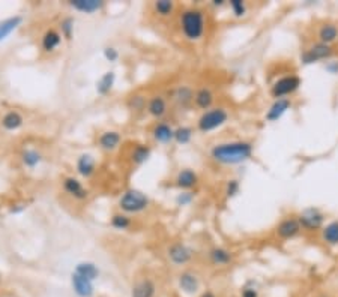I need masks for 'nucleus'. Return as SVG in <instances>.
<instances>
[{"label": "nucleus", "mask_w": 338, "mask_h": 297, "mask_svg": "<svg viewBox=\"0 0 338 297\" xmlns=\"http://www.w3.org/2000/svg\"><path fill=\"white\" fill-rule=\"evenodd\" d=\"M254 147L250 141H229L215 144L210 156L215 162L223 165H239L251 159Z\"/></svg>", "instance_id": "obj_1"}, {"label": "nucleus", "mask_w": 338, "mask_h": 297, "mask_svg": "<svg viewBox=\"0 0 338 297\" xmlns=\"http://www.w3.org/2000/svg\"><path fill=\"white\" fill-rule=\"evenodd\" d=\"M181 30L189 41H199L206 30V18L202 9L188 8L181 14Z\"/></svg>", "instance_id": "obj_2"}, {"label": "nucleus", "mask_w": 338, "mask_h": 297, "mask_svg": "<svg viewBox=\"0 0 338 297\" xmlns=\"http://www.w3.org/2000/svg\"><path fill=\"white\" fill-rule=\"evenodd\" d=\"M151 204L149 197L140 189H128L122 194L119 200V207L122 210V213L127 215H134L140 213L143 210H146Z\"/></svg>", "instance_id": "obj_3"}, {"label": "nucleus", "mask_w": 338, "mask_h": 297, "mask_svg": "<svg viewBox=\"0 0 338 297\" xmlns=\"http://www.w3.org/2000/svg\"><path fill=\"white\" fill-rule=\"evenodd\" d=\"M229 120V111L223 107H212L208 111H203V114L197 120V129L200 132H212L224 126Z\"/></svg>", "instance_id": "obj_4"}, {"label": "nucleus", "mask_w": 338, "mask_h": 297, "mask_svg": "<svg viewBox=\"0 0 338 297\" xmlns=\"http://www.w3.org/2000/svg\"><path fill=\"white\" fill-rule=\"evenodd\" d=\"M332 54H334V50L331 45L323 44V42H317L311 48L305 50V51L301 54V63L302 65H312V63H317L320 60L331 59Z\"/></svg>", "instance_id": "obj_5"}, {"label": "nucleus", "mask_w": 338, "mask_h": 297, "mask_svg": "<svg viewBox=\"0 0 338 297\" xmlns=\"http://www.w3.org/2000/svg\"><path fill=\"white\" fill-rule=\"evenodd\" d=\"M301 84H302V80L298 75H286L274 83L271 93L275 99L287 98L288 95L295 93L301 87Z\"/></svg>", "instance_id": "obj_6"}, {"label": "nucleus", "mask_w": 338, "mask_h": 297, "mask_svg": "<svg viewBox=\"0 0 338 297\" xmlns=\"http://www.w3.org/2000/svg\"><path fill=\"white\" fill-rule=\"evenodd\" d=\"M192 255H194V251L185 243H173L167 249V257L175 266H183L189 263Z\"/></svg>", "instance_id": "obj_7"}, {"label": "nucleus", "mask_w": 338, "mask_h": 297, "mask_svg": "<svg viewBox=\"0 0 338 297\" xmlns=\"http://www.w3.org/2000/svg\"><path fill=\"white\" fill-rule=\"evenodd\" d=\"M298 221H299V224H301L302 228L311 231V230H317V228H320L323 225L325 215L316 207H308L299 215Z\"/></svg>", "instance_id": "obj_8"}, {"label": "nucleus", "mask_w": 338, "mask_h": 297, "mask_svg": "<svg viewBox=\"0 0 338 297\" xmlns=\"http://www.w3.org/2000/svg\"><path fill=\"white\" fill-rule=\"evenodd\" d=\"M301 230H302V227L299 224L298 218H286L278 224L277 234H278V237L287 240V239H293L295 236H298L301 233Z\"/></svg>", "instance_id": "obj_9"}, {"label": "nucleus", "mask_w": 338, "mask_h": 297, "mask_svg": "<svg viewBox=\"0 0 338 297\" xmlns=\"http://www.w3.org/2000/svg\"><path fill=\"white\" fill-rule=\"evenodd\" d=\"M63 191L72 198H76V200H80V201L86 200L89 197V191L83 186V183L77 177H72V176L63 179Z\"/></svg>", "instance_id": "obj_10"}, {"label": "nucleus", "mask_w": 338, "mask_h": 297, "mask_svg": "<svg viewBox=\"0 0 338 297\" xmlns=\"http://www.w3.org/2000/svg\"><path fill=\"white\" fill-rule=\"evenodd\" d=\"M178 285L182 293L192 296V294H197L200 290V279L192 272H182L178 278Z\"/></svg>", "instance_id": "obj_11"}, {"label": "nucleus", "mask_w": 338, "mask_h": 297, "mask_svg": "<svg viewBox=\"0 0 338 297\" xmlns=\"http://www.w3.org/2000/svg\"><path fill=\"white\" fill-rule=\"evenodd\" d=\"M290 108H292V101L288 98L275 99L274 104L269 107V110L266 111V114H264V119H266L268 122H277Z\"/></svg>", "instance_id": "obj_12"}, {"label": "nucleus", "mask_w": 338, "mask_h": 297, "mask_svg": "<svg viewBox=\"0 0 338 297\" xmlns=\"http://www.w3.org/2000/svg\"><path fill=\"white\" fill-rule=\"evenodd\" d=\"M152 138L159 144L175 141V128L167 122H158L152 129Z\"/></svg>", "instance_id": "obj_13"}, {"label": "nucleus", "mask_w": 338, "mask_h": 297, "mask_svg": "<svg viewBox=\"0 0 338 297\" xmlns=\"http://www.w3.org/2000/svg\"><path fill=\"white\" fill-rule=\"evenodd\" d=\"M69 6L74 11H78L81 14L92 15L95 12L103 11L105 6V2L104 0H71Z\"/></svg>", "instance_id": "obj_14"}, {"label": "nucleus", "mask_w": 338, "mask_h": 297, "mask_svg": "<svg viewBox=\"0 0 338 297\" xmlns=\"http://www.w3.org/2000/svg\"><path fill=\"white\" fill-rule=\"evenodd\" d=\"M71 287H72V291H74L78 297H92L95 294L93 282L86 278H81L77 273L71 275Z\"/></svg>", "instance_id": "obj_15"}, {"label": "nucleus", "mask_w": 338, "mask_h": 297, "mask_svg": "<svg viewBox=\"0 0 338 297\" xmlns=\"http://www.w3.org/2000/svg\"><path fill=\"white\" fill-rule=\"evenodd\" d=\"M176 186L182 191H189L192 188H196L199 183V176L194 170L191 168H183L178 173L176 180H175Z\"/></svg>", "instance_id": "obj_16"}, {"label": "nucleus", "mask_w": 338, "mask_h": 297, "mask_svg": "<svg viewBox=\"0 0 338 297\" xmlns=\"http://www.w3.org/2000/svg\"><path fill=\"white\" fill-rule=\"evenodd\" d=\"M122 143V134L119 131H105L98 138V146L104 152H114Z\"/></svg>", "instance_id": "obj_17"}, {"label": "nucleus", "mask_w": 338, "mask_h": 297, "mask_svg": "<svg viewBox=\"0 0 338 297\" xmlns=\"http://www.w3.org/2000/svg\"><path fill=\"white\" fill-rule=\"evenodd\" d=\"M76 170L78 173V176L89 179L95 174L96 171V161L90 153H83L78 156L77 162H76Z\"/></svg>", "instance_id": "obj_18"}, {"label": "nucleus", "mask_w": 338, "mask_h": 297, "mask_svg": "<svg viewBox=\"0 0 338 297\" xmlns=\"http://www.w3.org/2000/svg\"><path fill=\"white\" fill-rule=\"evenodd\" d=\"M194 90L189 86H181L173 93V101L176 105L182 110H188L192 104H194Z\"/></svg>", "instance_id": "obj_19"}, {"label": "nucleus", "mask_w": 338, "mask_h": 297, "mask_svg": "<svg viewBox=\"0 0 338 297\" xmlns=\"http://www.w3.org/2000/svg\"><path fill=\"white\" fill-rule=\"evenodd\" d=\"M167 101H165V98L161 96V95H155L152 98H149V101H148V114L154 119H162L165 114H167Z\"/></svg>", "instance_id": "obj_20"}, {"label": "nucleus", "mask_w": 338, "mask_h": 297, "mask_svg": "<svg viewBox=\"0 0 338 297\" xmlns=\"http://www.w3.org/2000/svg\"><path fill=\"white\" fill-rule=\"evenodd\" d=\"M62 44V35L60 32L54 30V29H48L41 39V47L45 53H53L54 50L59 48V45Z\"/></svg>", "instance_id": "obj_21"}, {"label": "nucleus", "mask_w": 338, "mask_h": 297, "mask_svg": "<svg viewBox=\"0 0 338 297\" xmlns=\"http://www.w3.org/2000/svg\"><path fill=\"white\" fill-rule=\"evenodd\" d=\"M156 293V285L152 279H141L132 285L131 297H154Z\"/></svg>", "instance_id": "obj_22"}, {"label": "nucleus", "mask_w": 338, "mask_h": 297, "mask_svg": "<svg viewBox=\"0 0 338 297\" xmlns=\"http://www.w3.org/2000/svg\"><path fill=\"white\" fill-rule=\"evenodd\" d=\"M213 101H215V96H213V93H212V90L209 87H200L194 95L196 107L203 110V111L210 110L212 105H213Z\"/></svg>", "instance_id": "obj_23"}, {"label": "nucleus", "mask_w": 338, "mask_h": 297, "mask_svg": "<svg viewBox=\"0 0 338 297\" xmlns=\"http://www.w3.org/2000/svg\"><path fill=\"white\" fill-rule=\"evenodd\" d=\"M233 257H234L233 252H230L229 249L221 248V246H215L209 251V260L215 266H227L232 263Z\"/></svg>", "instance_id": "obj_24"}, {"label": "nucleus", "mask_w": 338, "mask_h": 297, "mask_svg": "<svg viewBox=\"0 0 338 297\" xmlns=\"http://www.w3.org/2000/svg\"><path fill=\"white\" fill-rule=\"evenodd\" d=\"M74 273L80 275L81 278H86L89 281H95V279H98L100 278V267L96 266L95 263L92 261H81L76 266V270H74Z\"/></svg>", "instance_id": "obj_25"}, {"label": "nucleus", "mask_w": 338, "mask_h": 297, "mask_svg": "<svg viewBox=\"0 0 338 297\" xmlns=\"http://www.w3.org/2000/svg\"><path fill=\"white\" fill-rule=\"evenodd\" d=\"M152 156V148L148 144H137L131 153H130V159L134 165H143L146 164Z\"/></svg>", "instance_id": "obj_26"}, {"label": "nucleus", "mask_w": 338, "mask_h": 297, "mask_svg": "<svg viewBox=\"0 0 338 297\" xmlns=\"http://www.w3.org/2000/svg\"><path fill=\"white\" fill-rule=\"evenodd\" d=\"M24 18L21 15H14L9 17L3 21H0V42L5 41L12 32H15L21 24H23Z\"/></svg>", "instance_id": "obj_27"}, {"label": "nucleus", "mask_w": 338, "mask_h": 297, "mask_svg": "<svg viewBox=\"0 0 338 297\" xmlns=\"http://www.w3.org/2000/svg\"><path fill=\"white\" fill-rule=\"evenodd\" d=\"M0 123H2V126H3L5 131L12 132V131H18L24 125V117L18 111L12 110V111H8L2 117V122H0Z\"/></svg>", "instance_id": "obj_28"}, {"label": "nucleus", "mask_w": 338, "mask_h": 297, "mask_svg": "<svg viewBox=\"0 0 338 297\" xmlns=\"http://www.w3.org/2000/svg\"><path fill=\"white\" fill-rule=\"evenodd\" d=\"M114 83H116V74L113 71L103 74L101 78L96 81V93L100 96H107L113 90Z\"/></svg>", "instance_id": "obj_29"}, {"label": "nucleus", "mask_w": 338, "mask_h": 297, "mask_svg": "<svg viewBox=\"0 0 338 297\" xmlns=\"http://www.w3.org/2000/svg\"><path fill=\"white\" fill-rule=\"evenodd\" d=\"M44 161V156L36 148H24L21 153V162L26 168H36Z\"/></svg>", "instance_id": "obj_30"}, {"label": "nucleus", "mask_w": 338, "mask_h": 297, "mask_svg": "<svg viewBox=\"0 0 338 297\" xmlns=\"http://www.w3.org/2000/svg\"><path fill=\"white\" fill-rule=\"evenodd\" d=\"M319 39L320 42L331 45L332 42L338 39V27L335 24H323L319 30Z\"/></svg>", "instance_id": "obj_31"}, {"label": "nucleus", "mask_w": 338, "mask_h": 297, "mask_svg": "<svg viewBox=\"0 0 338 297\" xmlns=\"http://www.w3.org/2000/svg\"><path fill=\"white\" fill-rule=\"evenodd\" d=\"M322 237L331 246L338 245V221H332L323 227Z\"/></svg>", "instance_id": "obj_32"}, {"label": "nucleus", "mask_w": 338, "mask_h": 297, "mask_svg": "<svg viewBox=\"0 0 338 297\" xmlns=\"http://www.w3.org/2000/svg\"><path fill=\"white\" fill-rule=\"evenodd\" d=\"M176 9V5L172 0H156L154 3V11L159 17H172Z\"/></svg>", "instance_id": "obj_33"}, {"label": "nucleus", "mask_w": 338, "mask_h": 297, "mask_svg": "<svg viewBox=\"0 0 338 297\" xmlns=\"http://www.w3.org/2000/svg\"><path fill=\"white\" fill-rule=\"evenodd\" d=\"M110 224L114 230H119V231H124V230H128L131 227V218L127 215V213H114L111 216V221Z\"/></svg>", "instance_id": "obj_34"}, {"label": "nucleus", "mask_w": 338, "mask_h": 297, "mask_svg": "<svg viewBox=\"0 0 338 297\" xmlns=\"http://www.w3.org/2000/svg\"><path fill=\"white\" fill-rule=\"evenodd\" d=\"M148 101H149V99L144 96V95L135 93V95L130 96L128 107H130V110H132L135 113H140V111H144V110L148 108Z\"/></svg>", "instance_id": "obj_35"}, {"label": "nucleus", "mask_w": 338, "mask_h": 297, "mask_svg": "<svg viewBox=\"0 0 338 297\" xmlns=\"http://www.w3.org/2000/svg\"><path fill=\"white\" fill-rule=\"evenodd\" d=\"M192 137H194V131L189 126H179L175 129V141L181 146H185L188 143H191Z\"/></svg>", "instance_id": "obj_36"}, {"label": "nucleus", "mask_w": 338, "mask_h": 297, "mask_svg": "<svg viewBox=\"0 0 338 297\" xmlns=\"http://www.w3.org/2000/svg\"><path fill=\"white\" fill-rule=\"evenodd\" d=\"M74 24H76V20L72 17H66L60 21V35L66 41H71L72 36H74Z\"/></svg>", "instance_id": "obj_37"}, {"label": "nucleus", "mask_w": 338, "mask_h": 297, "mask_svg": "<svg viewBox=\"0 0 338 297\" xmlns=\"http://www.w3.org/2000/svg\"><path fill=\"white\" fill-rule=\"evenodd\" d=\"M227 5H229L232 14H233L236 18H242V17H245L247 12H248V6H247V3L244 2V0H230V2H229Z\"/></svg>", "instance_id": "obj_38"}, {"label": "nucleus", "mask_w": 338, "mask_h": 297, "mask_svg": "<svg viewBox=\"0 0 338 297\" xmlns=\"http://www.w3.org/2000/svg\"><path fill=\"white\" fill-rule=\"evenodd\" d=\"M192 200H194V194L192 192H188V191H182L181 194H178L176 197V204L178 206H189L192 203Z\"/></svg>", "instance_id": "obj_39"}, {"label": "nucleus", "mask_w": 338, "mask_h": 297, "mask_svg": "<svg viewBox=\"0 0 338 297\" xmlns=\"http://www.w3.org/2000/svg\"><path fill=\"white\" fill-rule=\"evenodd\" d=\"M103 56H104V59H105L107 62H110V63H114V62L119 60V51H117V50H116L114 47H105V48L103 50Z\"/></svg>", "instance_id": "obj_40"}, {"label": "nucleus", "mask_w": 338, "mask_h": 297, "mask_svg": "<svg viewBox=\"0 0 338 297\" xmlns=\"http://www.w3.org/2000/svg\"><path fill=\"white\" fill-rule=\"evenodd\" d=\"M239 191H240V183H239V180H229L227 182V186H226V195L229 197V198H233V197H236L237 194H239Z\"/></svg>", "instance_id": "obj_41"}, {"label": "nucleus", "mask_w": 338, "mask_h": 297, "mask_svg": "<svg viewBox=\"0 0 338 297\" xmlns=\"http://www.w3.org/2000/svg\"><path fill=\"white\" fill-rule=\"evenodd\" d=\"M240 297H259V291L254 287H245L240 291Z\"/></svg>", "instance_id": "obj_42"}, {"label": "nucleus", "mask_w": 338, "mask_h": 297, "mask_svg": "<svg viewBox=\"0 0 338 297\" xmlns=\"http://www.w3.org/2000/svg\"><path fill=\"white\" fill-rule=\"evenodd\" d=\"M326 71L329 74H332V75H335V74H338V62H329L326 65Z\"/></svg>", "instance_id": "obj_43"}, {"label": "nucleus", "mask_w": 338, "mask_h": 297, "mask_svg": "<svg viewBox=\"0 0 338 297\" xmlns=\"http://www.w3.org/2000/svg\"><path fill=\"white\" fill-rule=\"evenodd\" d=\"M27 207V204H24V203H21V204H15L12 209H11V213H20V212H23L24 209Z\"/></svg>", "instance_id": "obj_44"}, {"label": "nucleus", "mask_w": 338, "mask_h": 297, "mask_svg": "<svg viewBox=\"0 0 338 297\" xmlns=\"http://www.w3.org/2000/svg\"><path fill=\"white\" fill-rule=\"evenodd\" d=\"M212 5H213L215 8H223L224 5H227V2H224V0H213Z\"/></svg>", "instance_id": "obj_45"}, {"label": "nucleus", "mask_w": 338, "mask_h": 297, "mask_svg": "<svg viewBox=\"0 0 338 297\" xmlns=\"http://www.w3.org/2000/svg\"><path fill=\"white\" fill-rule=\"evenodd\" d=\"M200 297H216V296H215V293H213V291L208 290V291H205Z\"/></svg>", "instance_id": "obj_46"}, {"label": "nucleus", "mask_w": 338, "mask_h": 297, "mask_svg": "<svg viewBox=\"0 0 338 297\" xmlns=\"http://www.w3.org/2000/svg\"><path fill=\"white\" fill-rule=\"evenodd\" d=\"M320 297H326V296H320Z\"/></svg>", "instance_id": "obj_47"}]
</instances>
